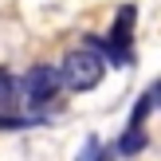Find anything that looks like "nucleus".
<instances>
[{"mask_svg": "<svg viewBox=\"0 0 161 161\" xmlns=\"http://www.w3.org/2000/svg\"><path fill=\"white\" fill-rule=\"evenodd\" d=\"M118 149H122V153H138V149H146V138L138 134V126H130V134L118 138Z\"/></svg>", "mask_w": 161, "mask_h": 161, "instance_id": "obj_4", "label": "nucleus"}, {"mask_svg": "<svg viewBox=\"0 0 161 161\" xmlns=\"http://www.w3.org/2000/svg\"><path fill=\"white\" fill-rule=\"evenodd\" d=\"M8 91H12V75H8V71L4 67H0V98H4V94Z\"/></svg>", "mask_w": 161, "mask_h": 161, "instance_id": "obj_5", "label": "nucleus"}, {"mask_svg": "<svg viewBox=\"0 0 161 161\" xmlns=\"http://www.w3.org/2000/svg\"><path fill=\"white\" fill-rule=\"evenodd\" d=\"M157 94H161V86H149V91L142 94V102H138V110H134V122H130V126H138V130H142V122H146V114H149V110H153Z\"/></svg>", "mask_w": 161, "mask_h": 161, "instance_id": "obj_3", "label": "nucleus"}, {"mask_svg": "<svg viewBox=\"0 0 161 161\" xmlns=\"http://www.w3.org/2000/svg\"><path fill=\"white\" fill-rule=\"evenodd\" d=\"M24 86H28V98L31 102H51L55 91L63 86V79H59L55 67H31L28 79H24Z\"/></svg>", "mask_w": 161, "mask_h": 161, "instance_id": "obj_2", "label": "nucleus"}, {"mask_svg": "<svg viewBox=\"0 0 161 161\" xmlns=\"http://www.w3.org/2000/svg\"><path fill=\"white\" fill-rule=\"evenodd\" d=\"M102 75H106V63H102V55L94 51L91 43L67 51V59H63V67H59V79L71 91H91V86L102 83Z\"/></svg>", "mask_w": 161, "mask_h": 161, "instance_id": "obj_1", "label": "nucleus"}]
</instances>
